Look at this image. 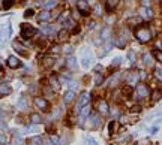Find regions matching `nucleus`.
Listing matches in <instances>:
<instances>
[{
	"label": "nucleus",
	"mask_w": 162,
	"mask_h": 145,
	"mask_svg": "<svg viewBox=\"0 0 162 145\" xmlns=\"http://www.w3.org/2000/svg\"><path fill=\"white\" fill-rule=\"evenodd\" d=\"M11 91H12V88L9 84H0V97L11 94Z\"/></svg>",
	"instance_id": "24"
},
{
	"label": "nucleus",
	"mask_w": 162,
	"mask_h": 145,
	"mask_svg": "<svg viewBox=\"0 0 162 145\" xmlns=\"http://www.w3.org/2000/svg\"><path fill=\"white\" fill-rule=\"evenodd\" d=\"M48 84H50V87H51V90H59L60 88L59 78L56 77V75H51V77L48 78Z\"/></svg>",
	"instance_id": "20"
},
{
	"label": "nucleus",
	"mask_w": 162,
	"mask_h": 145,
	"mask_svg": "<svg viewBox=\"0 0 162 145\" xmlns=\"http://www.w3.org/2000/svg\"><path fill=\"white\" fill-rule=\"evenodd\" d=\"M104 81H105V75H104V73H99V72H96V73H95V84L99 87Z\"/></svg>",
	"instance_id": "26"
},
{
	"label": "nucleus",
	"mask_w": 162,
	"mask_h": 145,
	"mask_svg": "<svg viewBox=\"0 0 162 145\" xmlns=\"http://www.w3.org/2000/svg\"><path fill=\"white\" fill-rule=\"evenodd\" d=\"M12 46H14V48H15L18 52H23V54H26V48H24V46H23L20 42H12Z\"/></svg>",
	"instance_id": "32"
},
{
	"label": "nucleus",
	"mask_w": 162,
	"mask_h": 145,
	"mask_svg": "<svg viewBox=\"0 0 162 145\" xmlns=\"http://www.w3.org/2000/svg\"><path fill=\"white\" fill-rule=\"evenodd\" d=\"M144 24V21H143V18L140 17V15H129L128 20H126V26L129 27V29H137V27L143 26Z\"/></svg>",
	"instance_id": "7"
},
{
	"label": "nucleus",
	"mask_w": 162,
	"mask_h": 145,
	"mask_svg": "<svg viewBox=\"0 0 162 145\" xmlns=\"http://www.w3.org/2000/svg\"><path fill=\"white\" fill-rule=\"evenodd\" d=\"M53 30H54V27H53V26H50V24H44V26H42V32H44V33H45V34L51 33Z\"/></svg>",
	"instance_id": "35"
},
{
	"label": "nucleus",
	"mask_w": 162,
	"mask_h": 145,
	"mask_svg": "<svg viewBox=\"0 0 162 145\" xmlns=\"http://www.w3.org/2000/svg\"><path fill=\"white\" fill-rule=\"evenodd\" d=\"M119 5H120V0H105V3H104L107 12H114L116 9L119 8Z\"/></svg>",
	"instance_id": "11"
},
{
	"label": "nucleus",
	"mask_w": 162,
	"mask_h": 145,
	"mask_svg": "<svg viewBox=\"0 0 162 145\" xmlns=\"http://www.w3.org/2000/svg\"><path fill=\"white\" fill-rule=\"evenodd\" d=\"M140 6L141 8H152L153 6V0H140Z\"/></svg>",
	"instance_id": "31"
},
{
	"label": "nucleus",
	"mask_w": 162,
	"mask_h": 145,
	"mask_svg": "<svg viewBox=\"0 0 162 145\" xmlns=\"http://www.w3.org/2000/svg\"><path fill=\"white\" fill-rule=\"evenodd\" d=\"M50 141H51L54 145H59L60 144V136L59 135H56V133H53L51 136H50Z\"/></svg>",
	"instance_id": "34"
},
{
	"label": "nucleus",
	"mask_w": 162,
	"mask_h": 145,
	"mask_svg": "<svg viewBox=\"0 0 162 145\" xmlns=\"http://www.w3.org/2000/svg\"><path fill=\"white\" fill-rule=\"evenodd\" d=\"M66 68L71 69V70H77L78 69V64H77V59L75 57H68V60H66Z\"/></svg>",
	"instance_id": "21"
},
{
	"label": "nucleus",
	"mask_w": 162,
	"mask_h": 145,
	"mask_svg": "<svg viewBox=\"0 0 162 145\" xmlns=\"http://www.w3.org/2000/svg\"><path fill=\"white\" fill-rule=\"evenodd\" d=\"M6 142V136L5 135H0V144H5Z\"/></svg>",
	"instance_id": "43"
},
{
	"label": "nucleus",
	"mask_w": 162,
	"mask_h": 145,
	"mask_svg": "<svg viewBox=\"0 0 162 145\" xmlns=\"http://www.w3.org/2000/svg\"><path fill=\"white\" fill-rule=\"evenodd\" d=\"M0 77H3V69L0 68Z\"/></svg>",
	"instance_id": "45"
},
{
	"label": "nucleus",
	"mask_w": 162,
	"mask_h": 145,
	"mask_svg": "<svg viewBox=\"0 0 162 145\" xmlns=\"http://www.w3.org/2000/svg\"><path fill=\"white\" fill-rule=\"evenodd\" d=\"M60 51H62V46H60V45H54V46H51V54H59Z\"/></svg>",
	"instance_id": "40"
},
{
	"label": "nucleus",
	"mask_w": 162,
	"mask_h": 145,
	"mask_svg": "<svg viewBox=\"0 0 162 145\" xmlns=\"http://www.w3.org/2000/svg\"><path fill=\"white\" fill-rule=\"evenodd\" d=\"M119 126H120V123H119V121H116V120H111L110 123H108V135H110L111 138L117 135Z\"/></svg>",
	"instance_id": "14"
},
{
	"label": "nucleus",
	"mask_w": 162,
	"mask_h": 145,
	"mask_svg": "<svg viewBox=\"0 0 162 145\" xmlns=\"http://www.w3.org/2000/svg\"><path fill=\"white\" fill-rule=\"evenodd\" d=\"M56 63V60H54V57H45V59L42 60V64L44 68H51L53 64Z\"/></svg>",
	"instance_id": "28"
},
{
	"label": "nucleus",
	"mask_w": 162,
	"mask_h": 145,
	"mask_svg": "<svg viewBox=\"0 0 162 145\" xmlns=\"http://www.w3.org/2000/svg\"><path fill=\"white\" fill-rule=\"evenodd\" d=\"M18 108H20V109H26L27 108V100L24 97H20V99H18Z\"/></svg>",
	"instance_id": "33"
},
{
	"label": "nucleus",
	"mask_w": 162,
	"mask_h": 145,
	"mask_svg": "<svg viewBox=\"0 0 162 145\" xmlns=\"http://www.w3.org/2000/svg\"><path fill=\"white\" fill-rule=\"evenodd\" d=\"M141 59H143V63H144L146 68H153L155 66V57L152 55V52H144L143 55H141Z\"/></svg>",
	"instance_id": "10"
},
{
	"label": "nucleus",
	"mask_w": 162,
	"mask_h": 145,
	"mask_svg": "<svg viewBox=\"0 0 162 145\" xmlns=\"http://www.w3.org/2000/svg\"><path fill=\"white\" fill-rule=\"evenodd\" d=\"M30 121H32L33 124H41V123H42V117H41L39 114L33 112V114L30 115Z\"/></svg>",
	"instance_id": "29"
},
{
	"label": "nucleus",
	"mask_w": 162,
	"mask_h": 145,
	"mask_svg": "<svg viewBox=\"0 0 162 145\" xmlns=\"http://www.w3.org/2000/svg\"><path fill=\"white\" fill-rule=\"evenodd\" d=\"M150 52H152V55L155 57V60L162 64V50H152Z\"/></svg>",
	"instance_id": "27"
},
{
	"label": "nucleus",
	"mask_w": 162,
	"mask_h": 145,
	"mask_svg": "<svg viewBox=\"0 0 162 145\" xmlns=\"http://www.w3.org/2000/svg\"><path fill=\"white\" fill-rule=\"evenodd\" d=\"M51 18H53L51 11H48V9H42L41 14L38 15V21H39V23H44V21L47 23V21H50Z\"/></svg>",
	"instance_id": "15"
},
{
	"label": "nucleus",
	"mask_w": 162,
	"mask_h": 145,
	"mask_svg": "<svg viewBox=\"0 0 162 145\" xmlns=\"http://www.w3.org/2000/svg\"><path fill=\"white\" fill-rule=\"evenodd\" d=\"M111 42H113V45L114 46H117V48H120V50H123V48H126V45H128V39L125 37V36H122L120 33L114 34L113 37H111Z\"/></svg>",
	"instance_id": "6"
},
{
	"label": "nucleus",
	"mask_w": 162,
	"mask_h": 145,
	"mask_svg": "<svg viewBox=\"0 0 162 145\" xmlns=\"http://www.w3.org/2000/svg\"><path fill=\"white\" fill-rule=\"evenodd\" d=\"M35 105L41 109V111H48V108H50V105H48V100L45 99V97H42V96H36L33 99Z\"/></svg>",
	"instance_id": "9"
},
{
	"label": "nucleus",
	"mask_w": 162,
	"mask_h": 145,
	"mask_svg": "<svg viewBox=\"0 0 162 145\" xmlns=\"http://www.w3.org/2000/svg\"><path fill=\"white\" fill-rule=\"evenodd\" d=\"M77 11L81 14V17H89L92 14V8L87 0H77Z\"/></svg>",
	"instance_id": "5"
},
{
	"label": "nucleus",
	"mask_w": 162,
	"mask_h": 145,
	"mask_svg": "<svg viewBox=\"0 0 162 145\" xmlns=\"http://www.w3.org/2000/svg\"><path fill=\"white\" fill-rule=\"evenodd\" d=\"M33 15H35V9L33 8H29V9L24 11V17L26 18H30V17H33Z\"/></svg>",
	"instance_id": "39"
},
{
	"label": "nucleus",
	"mask_w": 162,
	"mask_h": 145,
	"mask_svg": "<svg viewBox=\"0 0 162 145\" xmlns=\"http://www.w3.org/2000/svg\"><path fill=\"white\" fill-rule=\"evenodd\" d=\"M81 63H83V68H89V66H90V59H89V57H84V59L81 60Z\"/></svg>",
	"instance_id": "41"
},
{
	"label": "nucleus",
	"mask_w": 162,
	"mask_h": 145,
	"mask_svg": "<svg viewBox=\"0 0 162 145\" xmlns=\"http://www.w3.org/2000/svg\"><path fill=\"white\" fill-rule=\"evenodd\" d=\"M21 37H24V39H30V37H33V34L38 32L33 26H30V24H21Z\"/></svg>",
	"instance_id": "8"
},
{
	"label": "nucleus",
	"mask_w": 162,
	"mask_h": 145,
	"mask_svg": "<svg viewBox=\"0 0 162 145\" xmlns=\"http://www.w3.org/2000/svg\"><path fill=\"white\" fill-rule=\"evenodd\" d=\"M74 99H75V93H74L72 90H69L68 93H65V96H63V102H65V105L72 103L74 102Z\"/></svg>",
	"instance_id": "22"
},
{
	"label": "nucleus",
	"mask_w": 162,
	"mask_h": 145,
	"mask_svg": "<svg viewBox=\"0 0 162 145\" xmlns=\"http://www.w3.org/2000/svg\"><path fill=\"white\" fill-rule=\"evenodd\" d=\"M150 93H152V90H150V86H149V84H146V82H138L135 86L137 97H140V99H147V97H150Z\"/></svg>",
	"instance_id": "2"
},
{
	"label": "nucleus",
	"mask_w": 162,
	"mask_h": 145,
	"mask_svg": "<svg viewBox=\"0 0 162 145\" xmlns=\"http://www.w3.org/2000/svg\"><path fill=\"white\" fill-rule=\"evenodd\" d=\"M96 112H98L101 117L110 115V103L107 102L105 99H99V100L96 102Z\"/></svg>",
	"instance_id": "3"
},
{
	"label": "nucleus",
	"mask_w": 162,
	"mask_h": 145,
	"mask_svg": "<svg viewBox=\"0 0 162 145\" xmlns=\"http://www.w3.org/2000/svg\"><path fill=\"white\" fill-rule=\"evenodd\" d=\"M63 52H66V54H72V52H74V48H72L71 45H69V46H65V48H63Z\"/></svg>",
	"instance_id": "42"
},
{
	"label": "nucleus",
	"mask_w": 162,
	"mask_h": 145,
	"mask_svg": "<svg viewBox=\"0 0 162 145\" xmlns=\"http://www.w3.org/2000/svg\"><path fill=\"white\" fill-rule=\"evenodd\" d=\"M134 36H135V39L138 41L140 43H143V45H146V43L152 42V39H153V30L150 29V26L147 24V23H144L143 26L137 27V29H134Z\"/></svg>",
	"instance_id": "1"
},
{
	"label": "nucleus",
	"mask_w": 162,
	"mask_h": 145,
	"mask_svg": "<svg viewBox=\"0 0 162 145\" xmlns=\"http://www.w3.org/2000/svg\"><path fill=\"white\" fill-rule=\"evenodd\" d=\"M90 109H92V108H90V105H86V106L81 108V111H80V124H81V121H83L86 117H90V114H92Z\"/></svg>",
	"instance_id": "19"
},
{
	"label": "nucleus",
	"mask_w": 162,
	"mask_h": 145,
	"mask_svg": "<svg viewBox=\"0 0 162 145\" xmlns=\"http://www.w3.org/2000/svg\"><path fill=\"white\" fill-rule=\"evenodd\" d=\"M69 36H71V32H69L68 29H62L57 32V39H59L60 42H66L69 39Z\"/></svg>",
	"instance_id": "18"
},
{
	"label": "nucleus",
	"mask_w": 162,
	"mask_h": 145,
	"mask_svg": "<svg viewBox=\"0 0 162 145\" xmlns=\"http://www.w3.org/2000/svg\"><path fill=\"white\" fill-rule=\"evenodd\" d=\"M137 15H140V17L143 18L144 23H149V21L155 20V12H153V9L152 8H141V6H140Z\"/></svg>",
	"instance_id": "4"
},
{
	"label": "nucleus",
	"mask_w": 162,
	"mask_h": 145,
	"mask_svg": "<svg viewBox=\"0 0 162 145\" xmlns=\"http://www.w3.org/2000/svg\"><path fill=\"white\" fill-rule=\"evenodd\" d=\"M29 145H39V144H35L33 141H30V144H29Z\"/></svg>",
	"instance_id": "46"
},
{
	"label": "nucleus",
	"mask_w": 162,
	"mask_h": 145,
	"mask_svg": "<svg viewBox=\"0 0 162 145\" xmlns=\"http://www.w3.org/2000/svg\"><path fill=\"white\" fill-rule=\"evenodd\" d=\"M15 3V0H3V8L5 9H9L12 8V5Z\"/></svg>",
	"instance_id": "38"
},
{
	"label": "nucleus",
	"mask_w": 162,
	"mask_h": 145,
	"mask_svg": "<svg viewBox=\"0 0 162 145\" xmlns=\"http://www.w3.org/2000/svg\"><path fill=\"white\" fill-rule=\"evenodd\" d=\"M110 114L113 115V117H120L119 106H117V105H113V106H110Z\"/></svg>",
	"instance_id": "30"
},
{
	"label": "nucleus",
	"mask_w": 162,
	"mask_h": 145,
	"mask_svg": "<svg viewBox=\"0 0 162 145\" xmlns=\"http://www.w3.org/2000/svg\"><path fill=\"white\" fill-rule=\"evenodd\" d=\"M44 145H54L51 142V141H48V139H47V141H44Z\"/></svg>",
	"instance_id": "44"
},
{
	"label": "nucleus",
	"mask_w": 162,
	"mask_h": 145,
	"mask_svg": "<svg viewBox=\"0 0 162 145\" xmlns=\"http://www.w3.org/2000/svg\"><path fill=\"white\" fill-rule=\"evenodd\" d=\"M153 77H155V79H158L159 82H162V66H155Z\"/></svg>",
	"instance_id": "25"
},
{
	"label": "nucleus",
	"mask_w": 162,
	"mask_h": 145,
	"mask_svg": "<svg viewBox=\"0 0 162 145\" xmlns=\"http://www.w3.org/2000/svg\"><path fill=\"white\" fill-rule=\"evenodd\" d=\"M149 99H150L152 103H158L159 100H162V88H153Z\"/></svg>",
	"instance_id": "13"
},
{
	"label": "nucleus",
	"mask_w": 162,
	"mask_h": 145,
	"mask_svg": "<svg viewBox=\"0 0 162 145\" xmlns=\"http://www.w3.org/2000/svg\"><path fill=\"white\" fill-rule=\"evenodd\" d=\"M92 14H93L95 17H104V14H105V6H104L102 3H96L93 6Z\"/></svg>",
	"instance_id": "17"
},
{
	"label": "nucleus",
	"mask_w": 162,
	"mask_h": 145,
	"mask_svg": "<svg viewBox=\"0 0 162 145\" xmlns=\"http://www.w3.org/2000/svg\"><path fill=\"white\" fill-rule=\"evenodd\" d=\"M128 59H129V61H131V63H135V61H137L135 51H128Z\"/></svg>",
	"instance_id": "36"
},
{
	"label": "nucleus",
	"mask_w": 162,
	"mask_h": 145,
	"mask_svg": "<svg viewBox=\"0 0 162 145\" xmlns=\"http://www.w3.org/2000/svg\"><path fill=\"white\" fill-rule=\"evenodd\" d=\"M138 2H140V0H138Z\"/></svg>",
	"instance_id": "48"
},
{
	"label": "nucleus",
	"mask_w": 162,
	"mask_h": 145,
	"mask_svg": "<svg viewBox=\"0 0 162 145\" xmlns=\"http://www.w3.org/2000/svg\"><path fill=\"white\" fill-rule=\"evenodd\" d=\"M90 93H87V91H83V93L80 94V99H78V105L77 108H83V106H86V105H89V102H90Z\"/></svg>",
	"instance_id": "12"
},
{
	"label": "nucleus",
	"mask_w": 162,
	"mask_h": 145,
	"mask_svg": "<svg viewBox=\"0 0 162 145\" xmlns=\"http://www.w3.org/2000/svg\"><path fill=\"white\" fill-rule=\"evenodd\" d=\"M135 145H150V139H149V138H143V139L137 141Z\"/></svg>",
	"instance_id": "37"
},
{
	"label": "nucleus",
	"mask_w": 162,
	"mask_h": 145,
	"mask_svg": "<svg viewBox=\"0 0 162 145\" xmlns=\"http://www.w3.org/2000/svg\"><path fill=\"white\" fill-rule=\"evenodd\" d=\"M141 111H143V106H141L140 103H135V105H132V106L129 108L128 114H131V115H138V114H141Z\"/></svg>",
	"instance_id": "23"
},
{
	"label": "nucleus",
	"mask_w": 162,
	"mask_h": 145,
	"mask_svg": "<svg viewBox=\"0 0 162 145\" xmlns=\"http://www.w3.org/2000/svg\"><path fill=\"white\" fill-rule=\"evenodd\" d=\"M0 145H3V144H0Z\"/></svg>",
	"instance_id": "47"
},
{
	"label": "nucleus",
	"mask_w": 162,
	"mask_h": 145,
	"mask_svg": "<svg viewBox=\"0 0 162 145\" xmlns=\"http://www.w3.org/2000/svg\"><path fill=\"white\" fill-rule=\"evenodd\" d=\"M8 66L11 69H18L20 66H21V61H20V59L15 57V55H9L8 57Z\"/></svg>",
	"instance_id": "16"
}]
</instances>
